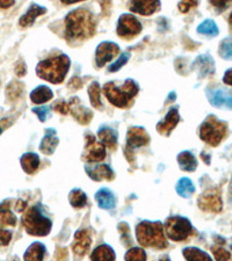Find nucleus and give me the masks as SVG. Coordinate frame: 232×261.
<instances>
[{
	"mask_svg": "<svg viewBox=\"0 0 232 261\" xmlns=\"http://www.w3.org/2000/svg\"><path fill=\"white\" fill-rule=\"evenodd\" d=\"M177 193L182 198H189L195 191L193 182L188 178H182L177 183Z\"/></svg>",
	"mask_w": 232,
	"mask_h": 261,
	"instance_id": "obj_30",
	"label": "nucleus"
},
{
	"mask_svg": "<svg viewBox=\"0 0 232 261\" xmlns=\"http://www.w3.org/2000/svg\"><path fill=\"white\" fill-rule=\"evenodd\" d=\"M197 32L207 36H217L219 31L217 24L213 20H206L197 27Z\"/></svg>",
	"mask_w": 232,
	"mask_h": 261,
	"instance_id": "obj_32",
	"label": "nucleus"
},
{
	"mask_svg": "<svg viewBox=\"0 0 232 261\" xmlns=\"http://www.w3.org/2000/svg\"><path fill=\"white\" fill-rule=\"evenodd\" d=\"M27 72V68H26V64H24L23 60H19L18 63L15 65V73L18 77H23L26 75Z\"/></svg>",
	"mask_w": 232,
	"mask_h": 261,
	"instance_id": "obj_45",
	"label": "nucleus"
},
{
	"mask_svg": "<svg viewBox=\"0 0 232 261\" xmlns=\"http://www.w3.org/2000/svg\"><path fill=\"white\" fill-rule=\"evenodd\" d=\"M15 226L16 225V217L11 213L10 210H0V226Z\"/></svg>",
	"mask_w": 232,
	"mask_h": 261,
	"instance_id": "obj_35",
	"label": "nucleus"
},
{
	"mask_svg": "<svg viewBox=\"0 0 232 261\" xmlns=\"http://www.w3.org/2000/svg\"><path fill=\"white\" fill-rule=\"evenodd\" d=\"M27 203L22 201V200H19L18 203H16V211H19V213H22V211L24 210V208H26Z\"/></svg>",
	"mask_w": 232,
	"mask_h": 261,
	"instance_id": "obj_48",
	"label": "nucleus"
},
{
	"mask_svg": "<svg viewBox=\"0 0 232 261\" xmlns=\"http://www.w3.org/2000/svg\"><path fill=\"white\" fill-rule=\"evenodd\" d=\"M32 112H34L36 115L39 116V119H40L41 122L46 121L47 117L49 116V107H47V106H42V107L32 108Z\"/></svg>",
	"mask_w": 232,
	"mask_h": 261,
	"instance_id": "obj_42",
	"label": "nucleus"
},
{
	"mask_svg": "<svg viewBox=\"0 0 232 261\" xmlns=\"http://www.w3.org/2000/svg\"><path fill=\"white\" fill-rule=\"evenodd\" d=\"M70 65V58L67 55H60L40 62L36 68V73L44 80L52 84H60L67 77Z\"/></svg>",
	"mask_w": 232,
	"mask_h": 261,
	"instance_id": "obj_2",
	"label": "nucleus"
},
{
	"mask_svg": "<svg viewBox=\"0 0 232 261\" xmlns=\"http://www.w3.org/2000/svg\"><path fill=\"white\" fill-rule=\"evenodd\" d=\"M227 125L225 122L219 121L216 116L210 115L200 127V137L203 142L211 146H217L226 136Z\"/></svg>",
	"mask_w": 232,
	"mask_h": 261,
	"instance_id": "obj_6",
	"label": "nucleus"
},
{
	"mask_svg": "<svg viewBox=\"0 0 232 261\" xmlns=\"http://www.w3.org/2000/svg\"><path fill=\"white\" fill-rule=\"evenodd\" d=\"M92 260H115V253H114L113 248L108 245H101L96 247L94 252L91 255Z\"/></svg>",
	"mask_w": 232,
	"mask_h": 261,
	"instance_id": "obj_28",
	"label": "nucleus"
},
{
	"mask_svg": "<svg viewBox=\"0 0 232 261\" xmlns=\"http://www.w3.org/2000/svg\"><path fill=\"white\" fill-rule=\"evenodd\" d=\"M179 121H180V116H179L178 109L177 108L170 109V112L168 115H166L165 119L157 124L158 133L161 135H165V136H169V135L172 133V130L177 127Z\"/></svg>",
	"mask_w": 232,
	"mask_h": 261,
	"instance_id": "obj_14",
	"label": "nucleus"
},
{
	"mask_svg": "<svg viewBox=\"0 0 232 261\" xmlns=\"http://www.w3.org/2000/svg\"><path fill=\"white\" fill-rule=\"evenodd\" d=\"M138 85L132 79H128L121 87L114 83H107L104 86V93L109 103L119 108L129 107L138 93Z\"/></svg>",
	"mask_w": 232,
	"mask_h": 261,
	"instance_id": "obj_4",
	"label": "nucleus"
},
{
	"mask_svg": "<svg viewBox=\"0 0 232 261\" xmlns=\"http://www.w3.org/2000/svg\"><path fill=\"white\" fill-rule=\"evenodd\" d=\"M194 65H196L200 70V73L202 77H206L208 75H211L215 71V67H214V60L211 59V57H209L208 55H203L200 56L198 58L195 60Z\"/></svg>",
	"mask_w": 232,
	"mask_h": 261,
	"instance_id": "obj_26",
	"label": "nucleus"
},
{
	"mask_svg": "<svg viewBox=\"0 0 232 261\" xmlns=\"http://www.w3.org/2000/svg\"><path fill=\"white\" fill-rule=\"evenodd\" d=\"M213 253L216 260H229L231 258V254L224 248L219 246H214L213 247Z\"/></svg>",
	"mask_w": 232,
	"mask_h": 261,
	"instance_id": "obj_40",
	"label": "nucleus"
},
{
	"mask_svg": "<svg viewBox=\"0 0 232 261\" xmlns=\"http://www.w3.org/2000/svg\"><path fill=\"white\" fill-rule=\"evenodd\" d=\"M22 225L28 234L31 236H47L51 230L52 223L43 214V209L40 205L30 208L22 216Z\"/></svg>",
	"mask_w": 232,
	"mask_h": 261,
	"instance_id": "obj_5",
	"label": "nucleus"
},
{
	"mask_svg": "<svg viewBox=\"0 0 232 261\" xmlns=\"http://www.w3.org/2000/svg\"><path fill=\"white\" fill-rule=\"evenodd\" d=\"M21 166L28 174H32L40 166V158L36 153L28 152L21 157Z\"/></svg>",
	"mask_w": 232,
	"mask_h": 261,
	"instance_id": "obj_24",
	"label": "nucleus"
},
{
	"mask_svg": "<svg viewBox=\"0 0 232 261\" xmlns=\"http://www.w3.org/2000/svg\"><path fill=\"white\" fill-rule=\"evenodd\" d=\"M150 137L148 133L141 127L130 128L127 135V145H125V154L130 162H132V151L141 148V146L148 145Z\"/></svg>",
	"mask_w": 232,
	"mask_h": 261,
	"instance_id": "obj_8",
	"label": "nucleus"
},
{
	"mask_svg": "<svg viewBox=\"0 0 232 261\" xmlns=\"http://www.w3.org/2000/svg\"><path fill=\"white\" fill-rule=\"evenodd\" d=\"M159 8V0H132L130 4V11L141 15H151Z\"/></svg>",
	"mask_w": 232,
	"mask_h": 261,
	"instance_id": "obj_13",
	"label": "nucleus"
},
{
	"mask_svg": "<svg viewBox=\"0 0 232 261\" xmlns=\"http://www.w3.org/2000/svg\"><path fill=\"white\" fill-rule=\"evenodd\" d=\"M54 96V93L48 86H39L30 93V100L34 104H43L51 100Z\"/></svg>",
	"mask_w": 232,
	"mask_h": 261,
	"instance_id": "obj_25",
	"label": "nucleus"
},
{
	"mask_svg": "<svg viewBox=\"0 0 232 261\" xmlns=\"http://www.w3.org/2000/svg\"><path fill=\"white\" fill-rule=\"evenodd\" d=\"M208 96L210 104L215 107H226L232 109V92L225 91V89H216V91L210 92Z\"/></svg>",
	"mask_w": 232,
	"mask_h": 261,
	"instance_id": "obj_16",
	"label": "nucleus"
},
{
	"mask_svg": "<svg viewBox=\"0 0 232 261\" xmlns=\"http://www.w3.org/2000/svg\"><path fill=\"white\" fill-rule=\"evenodd\" d=\"M69 107L71 108V113L75 119L81 124H87L88 122H91L93 114L91 111H88L87 108H85L84 106L80 105V101L78 97H73L70 100V105Z\"/></svg>",
	"mask_w": 232,
	"mask_h": 261,
	"instance_id": "obj_15",
	"label": "nucleus"
},
{
	"mask_svg": "<svg viewBox=\"0 0 232 261\" xmlns=\"http://www.w3.org/2000/svg\"><path fill=\"white\" fill-rule=\"evenodd\" d=\"M70 203L75 208H83L87 202V198L83 190L73 189L70 193Z\"/></svg>",
	"mask_w": 232,
	"mask_h": 261,
	"instance_id": "obj_34",
	"label": "nucleus"
},
{
	"mask_svg": "<svg viewBox=\"0 0 232 261\" xmlns=\"http://www.w3.org/2000/svg\"><path fill=\"white\" fill-rule=\"evenodd\" d=\"M197 6V0H181L180 3H179V11L181 12V13H187V12H189L190 10H193Z\"/></svg>",
	"mask_w": 232,
	"mask_h": 261,
	"instance_id": "obj_39",
	"label": "nucleus"
},
{
	"mask_svg": "<svg viewBox=\"0 0 232 261\" xmlns=\"http://www.w3.org/2000/svg\"><path fill=\"white\" fill-rule=\"evenodd\" d=\"M120 52V48L114 42H103L96 48L95 62L99 68H103Z\"/></svg>",
	"mask_w": 232,
	"mask_h": 261,
	"instance_id": "obj_12",
	"label": "nucleus"
},
{
	"mask_svg": "<svg viewBox=\"0 0 232 261\" xmlns=\"http://www.w3.org/2000/svg\"><path fill=\"white\" fill-rule=\"evenodd\" d=\"M129 57H130V52H124V54H122L121 56H120V58L116 60L115 63H114L113 65H111V67H109V72H115V71H117V70H120V69L123 67V65L128 62L129 60Z\"/></svg>",
	"mask_w": 232,
	"mask_h": 261,
	"instance_id": "obj_38",
	"label": "nucleus"
},
{
	"mask_svg": "<svg viewBox=\"0 0 232 261\" xmlns=\"http://www.w3.org/2000/svg\"><path fill=\"white\" fill-rule=\"evenodd\" d=\"M125 260H129V261H144L146 260V254L145 252L142 250V248H131V250H129L127 252V254H125Z\"/></svg>",
	"mask_w": 232,
	"mask_h": 261,
	"instance_id": "obj_36",
	"label": "nucleus"
},
{
	"mask_svg": "<svg viewBox=\"0 0 232 261\" xmlns=\"http://www.w3.org/2000/svg\"><path fill=\"white\" fill-rule=\"evenodd\" d=\"M6 121H7V119H4V120L0 121V135L3 134V132H4V128H5V125H6V127H7V124H6Z\"/></svg>",
	"mask_w": 232,
	"mask_h": 261,
	"instance_id": "obj_50",
	"label": "nucleus"
},
{
	"mask_svg": "<svg viewBox=\"0 0 232 261\" xmlns=\"http://www.w3.org/2000/svg\"><path fill=\"white\" fill-rule=\"evenodd\" d=\"M229 23H230V27H231V29H232V13H231V15H230V19H229Z\"/></svg>",
	"mask_w": 232,
	"mask_h": 261,
	"instance_id": "obj_53",
	"label": "nucleus"
},
{
	"mask_svg": "<svg viewBox=\"0 0 232 261\" xmlns=\"http://www.w3.org/2000/svg\"><path fill=\"white\" fill-rule=\"evenodd\" d=\"M95 200L97 205H99L100 208H103V209L109 210L115 207V198H114V195L111 190L106 188H103L97 191L95 194Z\"/></svg>",
	"mask_w": 232,
	"mask_h": 261,
	"instance_id": "obj_21",
	"label": "nucleus"
},
{
	"mask_svg": "<svg viewBox=\"0 0 232 261\" xmlns=\"http://www.w3.org/2000/svg\"><path fill=\"white\" fill-rule=\"evenodd\" d=\"M46 255V246L41 243H34L28 247L23 255L24 260H42Z\"/></svg>",
	"mask_w": 232,
	"mask_h": 261,
	"instance_id": "obj_27",
	"label": "nucleus"
},
{
	"mask_svg": "<svg viewBox=\"0 0 232 261\" xmlns=\"http://www.w3.org/2000/svg\"><path fill=\"white\" fill-rule=\"evenodd\" d=\"M178 162L180 165L181 170L186 171V172H194L197 167L196 158L194 157V154L189 151H184L178 156Z\"/></svg>",
	"mask_w": 232,
	"mask_h": 261,
	"instance_id": "obj_22",
	"label": "nucleus"
},
{
	"mask_svg": "<svg viewBox=\"0 0 232 261\" xmlns=\"http://www.w3.org/2000/svg\"><path fill=\"white\" fill-rule=\"evenodd\" d=\"M86 146L83 158L88 162H97L106 158V149L103 143L97 142L92 134H86Z\"/></svg>",
	"mask_w": 232,
	"mask_h": 261,
	"instance_id": "obj_10",
	"label": "nucleus"
},
{
	"mask_svg": "<svg viewBox=\"0 0 232 261\" xmlns=\"http://www.w3.org/2000/svg\"><path fill=\"white\" fill-rule=\"evenodd\" d=\"M117 35L123 39H132L142 31V24L131 14H123L120 16L116 28Z\"/></svg>",
	"mask_w": 232,
	"mask_h": 261,
	"instance_id": "obj_9",
	"label": "nucleus"
},
{
	"mask_svg": "<svg viewBox=\"0 0 232 261\" xmlns=\"http://www.w3.org/2000/svg\"><path fill=\"white\" fill-rule=\"evenodd\" d=\"M198 208L207 213H221L223 205L221 200V193L217 189L207 190L197 200Z\"/></svg>",
	"mask_w": 232,
	"mask_h": 261,
	"instance_id": "obj_11",
	"label": "nucleus"
},
{
	"mask_svg": "<svg viewBox=\"0 0 232 261\" xmlns=\"http://www.w3.org/2000/svg\"><path fill=\"white\" fill-rule=\"evenodd\" d=\"M209 2L218 12H222L225 11L231 5L232 0H209Z\"/></svg>",
	"mask_w": 232,
	"mask_h": 261,
	"instance_id": "obj_41",
	"label": "nucleus"
},
{
	"mask_svg": "<svg viewBox=\"0 0 232 261\" xmlns=\"http://www.w3.org/2000/svg\"><path fill=\"white\" fill-rule=\"evenodd\" d=\"M229 201L232 202V179L230 182V188H229Z\"/></svg>",
	"mask_w": 232,
	"mask_h": 261,
	"instance_id": "obj_52",
	"label": "nucleus"
},
{
	"mask_svg": "<svg viewBox=\"0 0 232 261\" xmlns=\"http://www.w3.org/2000/svg\"><path fill=\"white\" fill-rule=\"evenodd\" d=\"M23 91L24 86L22 83H20V81H12L6 88V95L11 101H15L22 95Z\"/></svg>",
	"mask_w": 232,
	"mask_h": 261,
	"instance_id": "obj_31",
	"label": "nucleus"
},
{
	"mask_svg": "<svg viewBox=\"0 0 232 261\" xmlns=\"http://www.w3.org/2000/svg\"><path fill=\"white\" fill-rule=\"evenodd\" d=\"M86 171L89 177L95 181H101V180L111 181L114 179L113 170L108 165H100L94 167V169H86Z\"/></svg>",
	"mask_w": 232,
	"mask_h": 261,
	"instance_id": "obj_19",
	"label": "nucleus"
},
{
	"mask_svg": "<svg viewBox=\"0 0 232 261\" xmlns=\"http://www.w3.org/2000/svg\"><path fill=\"white\" fill-rule=\"evenodd\" d=\"M70 87H73V88H79L81 87V81L77 78H73L71 81H70Z\"/></svg>",
	"mask_w": 232,
	"mask_h": 261,
	"instance_id": "obj_49",
	"label": "nucleus"
},
{
	"mask_svg": "<svg viewBox=\"0 0 232 261\" xmlns=\"http://www.w3.org/2000/svg\"><path fill=\"white\" fill-rule=\"evenodd\" d=\"M91 236L87 230H80L75 236V243H73V251L79 256H83L87 253L89 246H91Z\"/></svg>",
	"mask_w": 232,
	"mask_h": 261,
	"instance_id": "obj_17",
	"label": "nucleus"
},
{
	"mask_svg": "<svg viewBox=\"0 0 232 261\" xmlns=\"http://www.w3.org/2000/svg\"><path fill=\"white\" fill-rule=\"evenodd\" d=\"M88 95L89 100H91V104L94 108L101 109L103 108V104H101L100 100V86L97 83H93L91 86L88 87Z\"/></svg>",
	"mask_w": 232,
	"mask_h": 261,
	"instance_id": "obj_33",
	"label": "nucleus"
},
{
	"mask_svg": "<svg viewBox=\"0 0 232 261\" xmlns=\"http://www.w3.org/2000/svg\"><path fill=\"white\" fill-rule=\"evenodd\" d=\"M15 0H0V8L3 10H6V8H10L14 5Z\"/></svg>",
	"mask_w": 232,
	"mask_h": 261,
	"instance_id": "obj_46",
	"label": "nucleus"
},
{
	"mask_svg": "<svg viewBox=\"0 0 232 261\" xmlns=\"http://www.w3.org/2000/svg\"><path fill=\"white\" fill-rule=\"evenodd\" d=\"M223 81H224L225 84L230 85V86H232V69H230V70H227L225 72L224 75V78H223Z\"/></svg>",
	"mask_w": 232,
	"mask_h": 261,
	"instance_id": "obj_47",
	"label": "nucleus"
},
{
	"mask_svg": "<svg viewBox=\"0 0 232 261\" xmlns=\"http://www.w3.org/2000/svg\"><path fill=\"white\" fill-rule=\"evenodd\" d=\"M60 2L67 4V5H70V4H76L79 2H85V0H60Z\"/></svg>",
	"mask_w": 232,
	"mask_h": 261,
	"instance_id": "obj_51",
	"label": "nucleus"
},
{
	"mask_svg": "<svg viewBox=\"0 0 232 261\" xmlns=\"http://www.w3.org/2000/svg\"><path fill=\"white\" fill-rule=\"evenodd\" d=\"M185 258L187 260H194V261H210L211 258L209 254H207L206 252L201 251L200 248L196 247H187L182 252Z\"/></svg>",
	"mask_w": 232,
	"mask_h": 261,
	"instance_id": "obj_29",
	"label": "nucleus"
},
{
	"mask_svg": "<svg viewBox=\"0 0 232 261\" xmlns=\"http://www.w3.org/2000/svg\"><path fill=\"white\" fill-rule=\"evenodd\" d=\"M95 32V19L91 12L78 8L65 19V36L69 41H83L92 38Z\"/></svg>",
	"mask_w": 232,
	"mask_h": 261,
	"instance_id": "obj_1",
	"label": "nucleus"
},
{
	"mask_svg": "<svg viewBox=\"0 0 232 261\" xmlns=\"http://www.w3.org/2000/svg\"><path fill=\"white\" fill-rule=\"evenodd\" d=\"M54 109L56 112L63 114V115L70 112V107H69V105L65 103V101H58V103L54 106Z\"/></svg>",
	"mask_w": 232,
	"mask_h": 261,
	"instance_id": "obj_44",
	"label": "nucleus"
},
{
	"mask_svg": "<svg viewBox=\"0 0 232 261\" xmlns=\"http://www.w3.org/2000/svg\"><path fill=\"white\" fill-rule=\"evenodd\" d=\"M12 239V232L6 230H0V247L6 246Z\"/></svg>",
	"mask_w": 232,
	"mask_h": 261,
	"instance_id": "obj_43",
	"label": "nucleus"
},
{
	"mask_svg": "<svg viewBox=\"0 0 232 261\" xmlns=\"http://www.w3.org/2000/svg\"><path fill=\"white\" fill-rule=\"evenodd\" d=\"M219 54L224 59H232V40H225L222 42Z\"/></svg>",
	"mask_w": 232,
	"mask_h": 261,
	"instance_id": "obj_37",
	"label": "nucleus"
},
{
	"mask_svg": "<svg viewBox=\"0 0 232 261\" xmlns=\"http://www.w3.org/2000/svg\"><path fill=\"white\" fill-rule=\"evenodd\" d=\"M47 12L46 7H42V6H39L36 5V4H32V5L28 8L27 13L21 16V19H20V26L21 27H29L31 26L32 23H34L35 19L38 18V16L44 14Z\"/></svg>",
	"mask_w": 232,
	"mask_h": 261,
	"instance_id": "obj_20",
	"label": "nucleus"
},
{
	"mask_svg": "<svg viewBox=\"0 0 232 261\" xmlns=\"http://www.w3.org/2000/svg\"><path fill=\"white\" fill-rule=\"evenodd\" d=\"M58 137H57L55 129H47L46 136L43 137L42 142H41L40 150L42 151L44 154H52L56 150L57 145H58Z\"/></svg>",
	"mask_w": 232,
	"mask_h": 261,
	"instance_id": "obj_18",
	"label": "nucleus"
},
{
	"mask_svg": "<svg viewBox=\"0 0 232 261\" xmlns=\"http://www.w3.org/2000/svg\"><path fill=\"white\" fill-rule=\"evenodd\" d=\"M166 234L174 242H182L194 234V229L187 218L173 216L166 221Z\"/></svg>",
	"mask_w": 232,
	"mask_h": 261,
	"instance_id": "obj_7",
	"label": "nucleus"
},
{
	"mask_svg": "<svg viewBox=\"0 0 232 261\" xmlns=\"http://www.w3.org/2000/svg\"><path fill=\"white\" fill-rule=\"evenodd\" d=\"M137 240L142 246L154 247V248H166V242L164 235V226L161 222H142L136 227Z\"/></svg>",
	"mask_w": 232,
	"mask_h": 261,
	"instance_id": "obj_3",
	"label": "nucleus"
},
{
	"mask_svg": "<svg viewBox=\"0 0 232 261\" xmlns=\"http://www.w3.org/2000/svg\"><path fill=\"white\" fill-rule=\"evenodd\" d=\"M97 136L101 140V143L108 149L114 150L117 145V136L113 129L108 127H103L97 132Z\"/></svg>",
	"mask_w": 232,
	"mask_h": 261,
	"instance_id": "obj_23",
	"label": "nucleus"
}]
</instances>
